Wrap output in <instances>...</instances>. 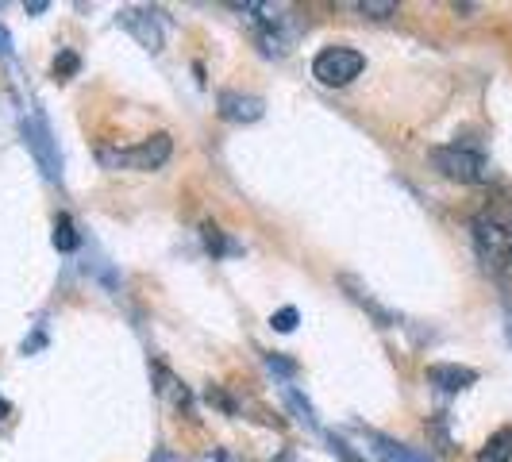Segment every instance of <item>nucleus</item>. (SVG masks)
<instances>
[{
	"label": "nucleus",
	"mask_w": 512,
	"mask_h": 462,
	"mask_svg": "<svg viewBox=\"0 0 512 462\" xmlns=\"http://www.w3.org/2000/svg\"><path fill=\"white\" fill-rule=\"evenodd\" d=\"M170 151H174L170 135L158 131V135L135 143V147H101L97 162H101L104 170H158V166H166Z\"/></svg>",
	"instance_id": "nucleus-1"
},
{
	"label": "nucleus",
	"mask_w": 512,
	"mask_h": 462,
	"mask_svg": "<svg viewBox=\"0 0 512 462\" xmlns=\"http://www.w3.org/2000/svg\"><path fill=\"white\" fill-rule=\"evenodd\" d=\"M432 166H436L443 178L451 181H462V185H486L493 178V170H489L486 154L470 151V147H436L432 151Z\"/></svg>",
	"instance_id": "nucleus-2"
},
{
	"label": "nucleus",
	"mask_w": 512,
	"mask_h": 462,
	"mask_svg": "<svg viewBox=\"0 0 512 462\" xmlns=\"http://www.w3.org/2000/svg\"><path fill=\"white\" fill-rule=\"evenodd\" d=\"M362 70H366V58L359 51H351V47H324V51L312 58V77L320 85H328V89L351 85Z\"/></svg>",
	"instance_id": "nucleus-3"
},
{
	"label": "nucleus",
	"mask_w": 512,
	"mask_h": 462,
	"mask_svg": "<svg viewBox=\"0 0 512 462\" xmlns=\"http://www.w3.org/2000/svg\"><path fill=\"white\" fill-rule=\"evenodd\" d=\"M474 243L493 266H512V224L501 216H474Z\"/></svg>",
	"instance_id": "nucleus-4"
},
{
	"label": "nucleus",
	"mask_w": 512,
	"mask_h": 462,
	"mask_svg": "<svg viewBox=\"0 0 512 462\" xmlns=\"http://www.w3.org/2000/svg\"><path fill=\"white\" fill-rule=\"evenodd\" d=\"M220 116L235 120V124H251L262 116V101L258 97H243V93H220Z\"/></svg>",
	"instance_id": "nucleus-5"
},
{
	"label": "nucleus",
	"mask_w": 512,
	"mask_h": 462,
	"mask_svg": "<svg viewBox=\"0 0 512 462\" xmlns=\"http://www.w3.org/2000/svg\"><path fill=\"white\" fill-rule=\"evenodd\" d=\"M428 378H432L436 385H443V389H466V385L478 382V374L466 370V366H432Z\"/></svg>",
	"instance_id": "nucleus-6"
},
{
	"label": "nucleus",
	"mask_w": 512,
	"mask_h": 462,
	"mask_svg": "<svg viewBox=\"0 0 512 462\" xmlns=\"http://www.w3.org/2000/svg\"><path fill=\"white\" fill-rule=\"evenodd\" d=\"M478 462H512V428L493 432L486 447L478 451Z\"/></svg>",
	"instance_id": "nucleus-7"
},
{
	"label": "nucleus",
	"mask_w": 512,
	"mask_h": 462,
	"mask_svg": "<svg viewBox=\"0 0 512 462\" xmlns=\"http://www.w3.org/2000/svg\"><path fill=\"white\" fill-rule=\"evenodd\" d=\"M77 243H81V239H77V231H74V220L62 212V216L54 220V247H58V251H77Z\"/></svg>",
	"instance_id": "nucleus-8"
},
{
	"label": "nucleus",
	"mask_w": 512,
	"mask_h": 462,
	"mask_svg": "<svg viewBox=\"0 0 512 462\" xmlns=\"http://www.w3.org/2000/svg\"><path fill=\"white\" fill-rule=\"evenodd\" d=\"M362 16H370V20H389V16H397V4L393 0H359L355 4Z\"/></svg>",
	"instance_id": "nucleus-9"
},
{
	"label": "nucleus",
	"mask_w": 512,
	"mask_h": 462,
	"mask_svg": "<svg viewBox=\"0 0 512 462\" xmlns=\"http://www.w3.org/2000/svg\"><path fill=\"white\" fill-rule=\"evenodd\" d=\"M274 328H278V332H293V328H297V308H282V312L274 316Z\"/></svg>",
	"instance_id": "nucleus-10"
},
{
	"label": "nucleus",
	"mask_w": 512,
	"mask_h": 462,
	"mask_svg": "<svg viewBox=\"0 0 512 462\" xmlns=\"http://www.w3.org/2000/svg\"><path fill=\"white\" fill-rule=\"evenodd\" d=\"M77 70V58L74 54H62V62H54V77H66Z\"/></svg>",
	"instance_id": "nucleus-11"
},
{
	"label": "nucleus",
	"mask_w": 512,
	"mask_h": 462,
	"mask_svg": "<svg viewBox=\"0 0 512 462\" xmlns=\"http://www.w3.org/2000/svg\"><path fill=\"white\" fill-rule=\"evenodd\" d=\"M8 416H12V405H8L4 397H0V420H8Z\"/></svg>",
	"instance_id": "nucleus-12"
}]
</instances>
